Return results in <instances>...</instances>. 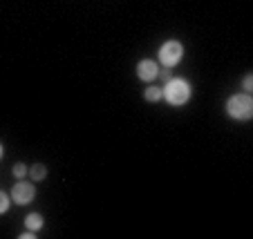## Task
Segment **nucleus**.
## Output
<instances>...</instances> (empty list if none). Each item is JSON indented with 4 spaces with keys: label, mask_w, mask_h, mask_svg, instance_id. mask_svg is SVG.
Segmentation results:
<instances>
[{
    "label": "nucleus",
    "mask_w": 253,
    "mask_h": 239,
    "mask_svg": "<svg viewBox=\"0 0 253 239\" xmlns=\"http://www.w3.org/2000/svg\"><path fill=\"white\" fill-rule=\"evenodd\" d=\"M25 172H27V168H25L23 163H18V166H14V174H16V177H18V179H23V177H25Z\"/></svg>",
    "instance_id": "9d476101"
},
{
    "label": "nucleus",
    "mask_w": 253,
    "mask_h": 239,
    "mask_svg": "<svg viewBox=\"0 0 253 239\" xmlns=\"http://www.w3.org/2000/svg\"><path fill=\"white\" fill-rule=\"evenodd\" d=\"M157 74H159V67L155 61H148V58H146V61H141L137 65V76L141 78V81H153Z\"/></svg>",
    "instance_id": "39448f33"
},
{
    "label": "nucleus",
    "mask_w": 253,
    "mask_h": 239,
    "mask_svg": "<svg viewBox=\"0 0 253 239\" xmlns=\"http://www.w3.org/2000/svg\"><path fill=\"white\" fill-rule=\"evenodd\" d=\"M0 154H2V145H0Z\"/></svg>",
    "instance_id": "f8f14e48"
},
{
    "label": "nucleus",
    "mask_w": 253,
    "mask_h": 239,
    "mask_svg": "<svg viewBox=\"0 0 253 239\" xmlns=\"http://www.w3.org/2000/svg\"><path fill=\"white\" fill-rule=\"evenodd\" d=\"M162 96H164V92L159 90V87H148V90H146V101H150V103L159 101Z\"/></svg>",
    "instance_id": "6e6552de"
},
{
    "label": "nucleus",
    "mask_w": 253,
    "mask_h": 239,
    "mask_svg": "<svg viewBox=\"0 0 253 239\" xmlns=\"http://www.w3.org/2000/svg\"><path fill=\"white\" fill-rule=\"evenodd\" d=\"M11 199L16 201V204H29V201L34 199V186L32 183H16L14 190H11Z\"/></svg>",
    "instance_id": "20e7f679"
},
{
    "label": "nucleus",
    "mask_w": 253,
    "mask_h": 239,
    "mask_svg": "<svg viewBox=\"0 0 253 239\" xmlns=\"http://www.w3.org/2000/svg\"><path fill=\"white\" fill-rule=\"evenodd\" d=\"M182 54H184V47H182V43H177V40H168V43H164L162 49H159V58H162V63L166 67L177 65V63L182 61Z\"/></svg>",
    "instance_id": "7ed1b4c3"
},
{
    "label": "nucleus",
    "mask_w": 253,
    "mask_h": 239,
    "mask_svg": "<svg viewBox=\"0 0 253 239\" xmlns=\"http://www.w3.org/2000/svg\"><path fill=\"white\" fill-rule=\"evenodd\" d=\"M164 96H166V101L170 105H184L188 101V96H191V85L186 81H182V78H172L164 87Z\"/></svg>",
    "instance_id": "f257e3e1"
},
{
    "label": "nucleus",
    "mask_w": 253,
    "mask_h": 239,
    "mask_svg": "<svg viewBox=\"0 0 253 239\" xmlns=\"http://www.w3.org/2000/svg\"><path fill=\"white\" fill-rule=\"evenodd\" d=\"M25 226H27L29 230H41V226H43V217H41L39 212H32V215H27V219H25Z\"/></svg>",
    "instance_id": "423d86ee"
},
{
    "label": "nucleus",
    "mask_w": 253,
    "mask_h": 239,
    "mask_svg": "<svg viewBox=\"0 0 253 239\" xmlns=\"http://www.w3.org/2000/svg\"><path fill=\"white\" fill-rule=\"evenodd\" d=\"M7 208H9V197H7L5 192L0 190V215H2V212H5Z\"/></svg>",
    "instance_id": "1a4fd4ad"
},
{
    "label": "nucleus",
    "mask_w": 253,
    "mask_h": 239,
    "mask_svg": "<svg viewBox=\"0 0 253 239\" xmlns=\"http://www.w3.org/2000/svg\"><path fill=\"white\" fill-rule=\"evenodd\" d=\"M251 83H253V78H251V76L244 78V90H247V92H251Z\"/></svg>",
    "instance_id": "9b49d317"
},
{
    "label": "nucleus",
    "mask_w": 253,
    "mask_h": 239,
    "mask_svg": "<svg viewBox=\"0 0 253 239\" xmlns=\"http://www.w3.org/2000/svg\"><path fill=\"white\" fill-rule=\"evenodd\" d=\"M226 112H229L233 119H251L253 114V101L249 94H235L229 99V103H226Z\"/></svg>",
    "instance_id": "f03ea898"
},
{
    "label": "nucleus",
    "mask_w": 253,
    "mask_h": 239,
    "mask_svg": "<svg viewBox=\"0 0 253 239\" xmlns=\"http://www.w3.org/2000/svg\"><path fill=\"white\" fill-rule=\"evenodd\" d=\"M32 179H36V181H43L45 179V174H47V168L43 166V163H36V166H32Z\"/></svg>",
    "instance_id": "0eeeda50"
}]
</instances>
